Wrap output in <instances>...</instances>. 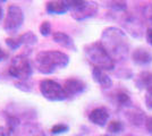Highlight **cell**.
Here are the masks:
<instances>
[{
	"mask_svg": "<svg viewBox=\"0 0 152 136\" xmlns=\"http://www.w3.org/2000/svg\"><path fill=\"white\" fill-rule=\"evenodd\" d=\"M101 44L114 60H124L129 52L128 39L118 27H107L101 35Z\"/></svg>",
	"mask_w": 152,
	"mask_h": 136,
	"instance_id": "cell-1",
	"label": "cell"
},
{
	"mask_svg": "<svg viewBox=\"0 0 152 136\" xmlns=\"http://www.w3.org/2000/svg\"><path fill=\"white\" fill-rule=\"evenodd\" d=\"M69 64V57L61 51L47 50L35 56V66L41 74L50 75L57 69H63Z\"/></svg>",
	"mask_w": 152,
	"mask_h": 136,
	"instance_id": "cell-2",
	"label": "cell"
},
{
	"mask_svg": "<svg viewBox=\"0 0 152 136\" xmlns=\"http://www.w3.org/2000/svg\"><path fill=\"white\" fill-rule=\"evenodd\" d=\"M84 51L89 61L96 68L102 71H113L115 68V60L102 47L101 42L90 43L85 47Z\"/></svg>",
	"mask_w": 152,
	"mask_h": 136,
	"instance_id": "cell-3",
	"label": "cell"
},
{
	"mask_svg": "<svg viewBox=\"0 0 152 136\" xmlns=\"http://www.w3.org/2000/svg\"><path fill=\"white\" fill-rule=\"evenodd\" d=\"M8 73L12 77L17 78L20 82H26L33 74V67L30 59L25 55L16 56L12 60Z\"/></svg>",
	"mask_w": 152,
	"mask_h": 136,
	"instance_id": "cell-4",
	"label": "cell"
},
{
	"mask_svg": "<svg viewBox=\"0 0 152 136\" xmlns=\"http://www.w3.org/2000/svg\"><path fill=\"white\" fill-rule=\"evenodd\" d=\"M24 24V12L17 5L8 6L5 20H4V30L5 32L14 35L19 31V28Z\"/></svg>",
	"mask_w": 152,
	"mask_h": 136,
	"instance_id": "cell-5",
	"label": "cell"
},
{
	"mask_svg": "<svg viewBox=\"0 0 152 136\" xmlns=\"http://www.w3.org/2000/svg\"><path fill=\"white\" fill-rule=\"evenodd\" d=\"M40 91L45 99L52 101V102H59L67 99V94L61 85L52 81V79H43L40 83Z\"/></svg>",
	"mask_w": 152,
	"mask_h": 136,
	"instance_id": "cell-6",
	"label": "cell"
},
{
	"mask_svg": "<svg viewBox=\"0 0 152 136\" xmlns=\"http://www.w3.org/2000/svg\"><path fill=\"white\" fill-rule=\"evenodd\" d=\"M72 17L76 20H84L98 13V4L93 1H69Z\"/></svg>",
	"mask_w": 152,
	"mask_h": 136,
	"instance_id": "cell-7",
	"label": "cell"
},
{
	"mask_svg": "<svg viewBox=\"0 0 152 136\" xmlns=\"http://www.w3.org/2000/svg\"><path fill=\"white\" fill-rule=\"evenodd\" d=\"M38 42V38L33 32H26L19 36H12L6 39V44L12 50H17L22 45L32 47Z\"/></svg>",
	"mask_w": 152,
	"mask_h": 136,
	"instance_id": "cell-8",
	"label": "cell"
},
{
	"mask_svg": "<svg viewBox=\"0 0 152 136\" xmlns=\"http://www.w3.org/2000/svg\"><path fill=\"white\" fill-rule=\"evenodd\" d=\"M123 25L125 26V28L134 38H140L142 35L143 24L141 23V20L137 17H135L133 15H127L125 20H123Z\"/></svg>",
	"mask_w": 152,
	"mask_h": 136,
	"instance_id": "cell-9",
	"label": "cell"
},
{
	"mask_svg": "<svg viewBox=\"0 0 152 136\" xmlns=\"http://www.w3.org/2000/svg\"><path fill=\"white\" fill-rule=\"evenodd\" d=\"M125 117L129 123L135 125V126H141V125L145 124L146 119H148L145 113L134 105L125 108Z\"/></svg>",
	"mask_w": 152,
	"mask_h": 136,
	"instance_id": "cell-10",
	"label": "cell"
},
{
	"mask_svg": "<svg viewBox=\"0 0 152 136\" xmlns=\"http://www.w3.org/2000/svg\"><path fill=\"white\" fill-rule=\"evenodd\" d=\"M64 90L66 92L67 97L69 95H78L83 93L85 89H86V84L82 82L81 79H77V78H69L67 81H65V84H64Z\"/></svg>",
	"mask_w": 152,
	"mask_h": 136,
	"instance_id": "cell-11",
	"label": "cell"
},
{
	"mask_svg": "<svg viewBox=\"0 0 152 136\" xmlns=\"http://www.w3.org/2000/svg\"><path fill=\"white\" fill-rule=\"evenodd\" d=\"M89 120L94 125H98L100 127L106 126V124L109 120V111L104 107H99L95 108L90 112Z\"/></svg>",
	"mask_w": 152,
	"mask_h": 136,
	"instance_id": "cell-12",
	"label": "cell"
},
{
	"mask_svg": "<svg viewBox=\"0 0 152 136\" xmlns=\"http://www.w3.org/2000/svg\"><path fill=\"white\" fill-rule=\"evenodd\" d=\"M45 9L51 15H63L70 10L69 1H64V0L48 1L45 5Z\"/></svg>",
	"mask_w": 152,
	"mask_h": 136,
	"instance_id": "cell-13",
	"label": "cell"
},
{
	"mask_svg": "<svg viewBox=\"0 0 152 136\" xmlns=\"http://www.w3.org/2000/svg\"><path fill=\"white\" fill-rule=\"evenodd\" d=\"M132 59L137 65H149L152 63V53L150 51H148L146 49L137 48L136 50H134L133 55H132Z\"/></svg>",
	"mask_w": 152,
	"mask_h": 136,
	"instance_id": "cell-14",
	"label": "cell"
},
{
	"mask_svg": "<svg viewBox=\"0 0 152 136\" xmlns=\"http://www.w3.org/2000/svg\"><path fill=\"white\" fill-rule=\"evenodd\" d=\"M52 39H53V41H55L56 43H58L59 45H61L63 48L69 49V50H73V51L76 50L74 40L72 39L68 34H66V33L55 32L52 34Z\"/></svg>",
	"mask_w": 152,
	"mask_h": 136,
	"instance_id": "cell-15",
	"label": "cell"
},
{
	"mask_svg": "<svg viewBox=\"0 0 152 136\" xmlns=\"http://www.w3.org/2000/svg\"><path fill=\"white\" fill-rule=\"evenodd\" d=\"M92 76H93V79H94L98 84L101 85L102 89H110L113 86L111 78L104 73V71H102L100 68L93 67V69H92Z\"/></svg>",
	"mask_w": 152,
	"mask_h": 136,
	"instance_id": "cell-16",
	"label": "cell"
},
{
	"mask_svg": "<svg viewBox=\"0 0 152 136\" xmlns=\"http://www.w3.org/2000/svg\"><path fill=\"white\" fill-rule=\"evenodd\" d=\"M136 86L141 90L148 91L152 90V73L150 71H143L136 78Z\"/></svg>",
	"mask_w": 152,
	"mask_h": 136,
	"instance_id": "cell-17",
	"label": "cell"
},
{
	"mask_svg": "<svg viewBox=\"0 0 152 136\" xmlns=\"http://www.w3.org/2000/svg\"><path fill=\"white\" fill-rule=\"evenodd\" d=\"M23 134H24V136H47L43 129L39 125L33 123H28L24 125Z\"/></svg>",
	"mask_w": 152,
	"mask_h": 136,
	"instance_id": "cell-18",
	"label": "cell"
},
{
	"mask_svg": "<svg viewBox=\"0 0 152 136\" xmlns=\"http://www.w3.org/2000/svg\"><path fill=\"white\" fill-rule=\"evenodd\" d=\"M6 120H7V128L10 132V134L14 133L16 130V128L20 125L19 118H17L13 113H7L6 112Z\"/></svg>",
	"mask_w": 152,
	"mask_h": 136,
	"instance_id": "cell-19",
	"label": "cell"
},
{
	"mask_svg": "<svg viewBox=\"0 0 152 136\" xmlns=\"http://www.w3.org/2000/svg\"><path fill=\"white\" fill-rule=\"evenodd\" d=\"M116 101H117L118 105L123 107L124 109L132 105V101H131L129 95L126 94V93H124V92H118V93L116 94Z\"/></svg>",
	"mask_w": 152,
	"mask_h": 136,
	"instance_id": "cell-20",
	"label": "cell"
},
{
	"mask_svg": "<svg viewBox=\"0 0 152 136\" xmlns=\"http://www.w3.org/2000/svg\"><path fill=\"white\" fill-rule=\"evenodd\" d=\"M107 7L116 12H125L127 8L126 2H123V1H109L107 2Z\"/></svg>",
	"mask_w": 152,
	"mask_h": 136,
	"instance_id": "cell-21",
	"label": "cell"
},
{
	"mask_svg": "<svg viewBox=\"0 0 152 136\" xmlns=\"http://www.w3.org/2000/svg\"><path fill=\"white\" fill-rule=\"evenodd\" d=\"M123 128H124L123 124H121V121H118V120L111 121L107 127L108 132H109V133H113V134H118V133H121V130H123Z\"/></svg>",
	"mask_w": 152,
	"mask_h": 136,
	"instance_id": "cell-22",
	"label": "cell"
},
{
	"mask_svg": "<svg viewBox=\"0 0 152 136\" xmlns=\"http://www.w3.org/2000/svg\"><path fill=\"white\" fill-rule=\"evenodd\" d=\"M68 130H69V127L67 125H65V124H57V125L52 126L51 133L53 135H60V134H64V133H66Z\"/></svg>",
	"mask_w": 152,
	"mask_h": 136,
	"instance_id": "cell-23",
	"label": "cell"
},
{
	"mask_svg": "<svg viewBox=\"0 0 152 136\" xmlns=\"http://www.w3.org/2000/svg\"><path fill=\"white\" fill-rule=\"evenodd\" d=\"M143 17L150 25V28H152V5H148L143 8Z\"/></svg>",
	"mask_w": 152,
	"mask_h": 136,
	"instance_id": "cell-24",
	"label": "cell"
},
{
	"mask_svg": "<svg viewBox=\"0 0 152 136\" xmlns=\"http://www.w3.org/2000/svg\"><path fill=\"white\" fill-rule=\"evenodd\" d=\"M40 33H41V35H43V36H48L49 34L51 33V24L50 22H43L41 26H40Z\"/></svg>",
	"mask_w": 152,
	"mask_h": 136,
	"instance_id": "cell-25",
	"label": "cell"
},
{
	"mask_svg": "<svg viewBox=\"0 0 152 136\" xmlns=\"http://www.w3.org/2000/svg\"><path fill=\"white\" fill-rule=\"evenodd\" d=\"M145 103L149 109H152V90L148 91L145 94Z\"/></svg>",
	"mask_w": 152,
	"mask_h": 136,
	"instance_id": "cell-26",
	"label": "cell"
},
{
	"mask_svg": "<svg viewBox=\"0 0 152 136\" xmlns=\"http://www.w3.org/2000/svg\"><path fill=\"white\" fill-rule=\"evenodd\" d=\"M10 132L8 130L7 127H2V126H0V136H10Z\"/></svg>",
	"mask_w": 152,
	"mask_h": 136,
	"instance_id": "cell-27",
	"label": "cell"
},
{
	"mask_svg": "<svg viewBox=\"0 0 152 136\" xmlns=\"http://www.w3.org/2000/svg\"><path fill=\"white\" fill-rule=\"evenodd\" d=\"M145 36H146V41H148L149 44H151V47H152V28H150V27L148 28Z\"/></svg>",
	"mask_w": 152,
	"mask_h": 136,
	"instance_id": "cell-28",
	"label": "cell"
},
{
	"mask_svg": "<svg viewBox=\"0 0 152 136\" xmlns=\"http://www.w3.org/2000/svg\"><path fill=\"white\" fill-rule=\"evenodd\" d=\"M145 127L149 133H152V117L151 118H148L145 121Z\"/></svg>",
	"mask_w": 152,
	"mask_h": 136,
	"instance_id": "cell-29",
	"label": "cell"
},
{
	"mask_svg": "<svg viewBox=\"0 0 152 136\" xmlns=\"http://www.w3.org/2000/svg\"><path fill=\"white\" fill-rule=\"evenodd\" d=\"M7 58V53L5 52L4 49H1L0 48V61H2V60H5Z\"/></svg>",
	"mask_w": 152,
	"mask_h": 136,
	"instance_id": "cell-30",
	"label": "cell"
},
{
	"mask_svg": "<svg viewBox=\"0 0 152 136\" xmlns=\"http://www.w3.org/2000/svg\"><path fill=\"white\" fill-rule=\"evenodd\" d=\"M2 17H4V10H2V8L0 6V20H2Z\"/></svg>",
	"mask_w": 152,
	"mask_h": 136,
	"instance_id": "cell-31",
	"label": "cell"
},
{
	"mask_svg": "<svg viewBox=\"0 0 152 136\" xmlns=\"http://www.w3.org/2000/svg\"><path fill=\"white\" fill-rule=\"evenodd\" d=\"M103 136H109V135H103Z\"/></svg>",
	"mask_w": 152,
	"mask_h": 136,
	"instance_id": "cell-32",
	"label": "cell"
},
{
	"mask_svg": "<svg viewBox=\"0 0 152 136\" xmlns=\"http://www.w3.org/2000/svg\"><path fill=\"white\" fill-rule=\"evenodd\" d=\"M127 136H132V135H127Z\"/></svg>",
	"mask_w": 152,
	"mask_h": 136,
	"instance_id": "cell-33",
	"label": "cell"
}]
</instances>
